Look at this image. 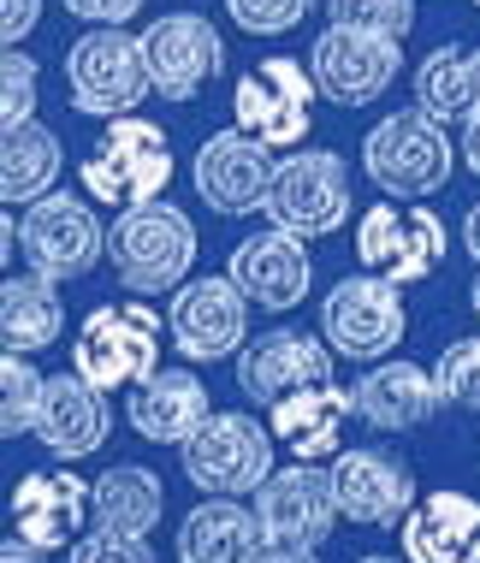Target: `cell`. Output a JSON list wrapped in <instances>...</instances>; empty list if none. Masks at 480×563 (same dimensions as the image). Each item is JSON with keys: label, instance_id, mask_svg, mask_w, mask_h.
<instances>
[{"label": "cell", "instance_id": "6da1fadb", "mask_svg": "<svg viewBox=\"0 0 480 563\" xmlns=\"http://www.w3.org/2000/svg\"><path fill=\"white\" fill-rule=\"evenodd\" d=\"M108 262L131 297L178 291L190 279V262H197V225L178 202H160V196L119 208V220L108 225Z\"/></svg>", "mask_w": 480, "mask_h": 563}, {"label": "cell", "instance_id": "7a4b0ae2", "mask_svg": "<svg viewBox=\"0 0 480 563\" xmlns=\"http://www.w3.org/2000/svg\"><path fill=\"white\" fill-rule=\"evenodd\" d=\"M362 173L398 202H427L457 173V148L445 136V119H433L427 108H403L380 119L362 136Z\"/></svg>", "mask_w": 480, "mask_h": 563}, {"label": "cell", "instance_id": "3957f363", "mask_svg": "<svg viewBox=\"0 0 480 563\" xmlns=\"http://www.w3.org/2000/svg\"><path fill=\"white\" fill-rule=\"evenodd\" d=\"M83 190L108 208H137L155 202L160 190L172 185V136L155 125V119H131L119 113L108 119V131L96 136L89 161L78 166Z\"/></svg>", "mask_w": 480, "mask_h": 563}, {"label": "cell", "instance_id": "277c9868", "mask_svg": "<svg viewBox=\"0 0 480 563\" xmlns=\"http://www.w3.org/2000/svg\"><path fill=\"white\" fill-rule=\"evenodd\" d=\"M66 89H71V108L89 119L137 113L143 96L155 89L143 36H131L125 24H96L66 48Z\"/></svg>", "mask_w": 480, "mask_h": 563}, {"label": "cell", "instance_id": "5b68a950", "mask_svg": "<svg viewBox=\"0 0 480 563\" xmlns=\"http://www.w3.org/2000/svg\"><path fill=\"white\" fill-rule=\"evenodd\" d=\"M160 314L148 302H101L71 339V368L101 391H131L160 368Z\"/></svg>", "mask_w": 480, "mask_h": 563}, {"label": "cell", "instance_id": "8992f818", "mask_svg": "<svg viewBox=\"0 0 480 563\" xmlns=\"http://www.w3.org/2000/svg\"><path fill=\"white\" fill-rule=\"evenodd\" d=\"M274 428H261L244 409H214L197 433L178 445L185 475L197 493H220V498H255V486L274 475Z\"/></svg>", "mask_w": 480, "mask_h": 563}, {"label": "cell", "instance_id": "52a82bcc", "mask_svg": "<svg viewBox=\"0 0 480 563\" xmlns=\"http://www.w3.org/2000/svg\"><path fill=\"white\" fill-rule=\"evenodd\" d=\"M403 285H392L386 273H350L338 279L321 302V339L350 362H380L392 356L410 332V314H403Z\"/></svg>", "mask_w": 480, "mask_h": 563}, {"label": "cell", "instance_id": "ba28073f", "mask_svg": "<svg viewBox=\"0 0 480 563\" xmlns=\"http://www.w3.org/2000/svg\"><path fill=\"white\" fill-rule=\"evenodd\" d=\"M19 250H24V262L36 273H48L54 285H71L108 255V225H101V214L83 202V196L48 190V196H36V202L24 208Z\"/></svg>", "mask_w": 480, "mask_h": 563}, {"label": "cell", "instance_id": "9c48e42d", "mask_svg": "<svg viewBox=\"0 0 480 563\" xmlns=\"http://www.w3.org/2000/svg\"><path fill=\"white\" fill-rule=\"evenodd\" d=\"M261 214L297 238H333L350 220V173L333 148H297L274 166Z\"/></svg>", "mask_w": 480, "mask_h": 563}, {"label": "cell", "instance_id": "30bf717a", "mask_svg": "<svg viewBox=\"0 0 480 563\" xmlns=\"http://www.w3.org/2000/svg\"><path fill=\"white\" fill-rule=\"evenodd\" d=\"M309 71L321 84L326 101L338 108H368L380 101L392 78L403 71V36H380V30H356V24H326L309 48Z\"/></svg>", "mask_w": 480, "mask_h": 563}, {"label": "cell", "instance_id": "8fae6325", "mask_svg": "<svg viewBox=\"0 0 480 563\" xmlns=\"http://www.w3.org/2000/svg\"><path fill=\"white\" fill-rule=\"evenodd\" d=\"M314 96H321L314 71L274 54V59H261V66H249L244 78H237L232 119L249 136H261L267 148H297L314 125Z\"/></svg>", "mask_w": 480, "mask_h": 563}, {"label": "cell", "instance_id": "7c38bea8", "mask_svg": "<svg viewBox=\"0 0 480 563\" xmlns=\"http://www.w3.org/2000/svg\"><path fill=\"white\" fill-rule=\"evenodd\" d=\"M356 262L368 273H386L392 285H422L445 262V220L433 208H392L386 196L356 220Z\"/></svg>", "mask_w": 480, "mask_h": 563}, {"label": "cell", "instance_id": "4fadbf2b", "mask_svg": "<svg viewBox=\"0 0 480 563\" xmlns=\"http://www.w3.org/2000/svg\"><path fill=\"white\" fill-rule=\"evenodd\" d=\"M167 332L185 362H226L249 344V297L237 291V279H185L172 291Z\"/></svg>", "mask_w": 480, "mask_h": 563}, {"label": "cell", "instance_id": "5bb4252c", "mask_svg": "<svg viewBox=\"0 0 480 563\" xmlns=\"http://www.w3.org/2000/svg\"><path fill=\"white\" fill-rule=\"evenodd\" d=\"M255 522H261V540L326 545V534H333V522H338L333 468H321V463L274 468V475L255 486Z\"/></svg>", "mask_w": 480, "mask_h": 563}, {"label": "cell", "instance_id": "9a60e30c", "mask_svg": "<svg viewBox=\"0 0 480 563\" xmlns=\"http://www.w3.org/2000/svg\"><path fill=\"white\" fill-rule=\"evenodd\" d=\"M274 148L261 143V136H249L244 125L232 131H214L208 143L197 148V166H190V185L214 214H255V208L267 202V190H274Z\"/></svg>", "mask_w": 480, "mask_h": 563}, {"label": "cell", "instance_id": "2e32d148", "mask_svg": "<svg viewBox=\"0 0 480 563\" xmlns=\"http://www.w3.org/2000/svg\"><path fill=\"white\" fill-rule=\"evenodd\" d=\"M333 493H338V516L356 528H398L415 493V468L398 451L380 445H350L333 456Z\"/></svg>", "mask_w": 480, "mask_h": 563}, {"label": "cell", "instance_id": "e0dca14e", "mask_svg": "<svg viewBox=\"0 0 480 563\" xmlns=\"http://www.w3.org/2000/svg\"><path fill=\"white\" fill-rule=\"evenodd\" d=\"M148 71H155V96L160 101H197L208 84L226 71V42L202 12H167L143 30Z\"/></svg>", "mask_w": 480, "mask_h": 563}, {"label": "cell", "instance_id": "ac0fdd59", "mask_svg": "<svg viewBox=\"0 0 480 563\" xmlns=\"http://www.w3.org/2000/svg\"><path fill=\"white\" fill-rule=\"evenodd\" d=\"M333 356L338 350L326 339H314L303 327H274L261 339H249L237 350V391L249 404H279L303 386H321L333 379Z\"/></svg>", "mask_w": 480, "mask_h": 563}, {"label": "cell", "instance_id": "d6986e66", "mask_svg": "<svg viewBox=\"0 0 480 563\" xmlns=\"http://www.w3.org/2000/svg\"><path fill=\"white\" fill-rule=\"evenodd\" d=\"M226 273L237 279V291H244L255 309L284 314V309H297V302L309 297V285H314L309 238L284 232V225H267V232H255V238L237 243Z\"/></svg>", "mask_w": 480, "mask_h": 563}, {"label": "cell", "instance_id": "ffe728a7", "mask_svg": "<svg viewBox=\"0 0 480 563\" xmlns=\"http://www.w3.org/2000/svg\"><path fill=\"white\" fill-rule=\"evenodd\" d=\"M89 498H96V481H78L71 468H30L12 486V534L30 540L36 552L78 545V528L89 522Z\"/></svg>", "mask_w": 480, "mask_h": 563}, {"label": "cell", "instance_id": "44dd1931", "mask_svg": "<svg viewBox=\"0 0 480 563\" xmlns=\"http://www.w3.org/2000/svg\"><path fill=\"white\" fill-rule=\"evenodd\" d=\"M356 398V421H368L373 433H415L433 421L439 409V379H433L422 362H398V356H380L368 362L362 379L350 386Z\"/></svg>", "mask_w": 480, "mask_h": 563}, {"label": "cell", "instance_id": "7402d4cb", "mask_svg": "<svg viewBox=\"0 0 480 563\" xmlns=\"http://www.w3.org/2000/svg\"><path fill=\"white\" fill-rule=\"evenodd\" d=\"M398 545L410 563H480V498L457 486L415 498L398 522Z\"/></svg>", "mask_w": 480, "mask_h": 563}, {"label": "cell", "instance_id": "603a6c76", "mask_svg": "<svg viewBox=\"0 0 480 563\" xmlns=\"http://www.w3.org/2000/svg\"><path fill=\"white\" fill-rule=\"evenodd\" d=\"M108 433H113L108 391L89 386L78 368H71V374H54V379H48V398H42V416H36L42 451L59 456V463H78V456L108 445Z\"/></svg>", "mask_w": 480, "mask_h": 563}, {"label": "cell", "instance_id": "cb8c5ba5", "mask_svg": "<svg viewBox=\"0 0 480 563\" xmlns=\"http://www.w3.org/2000/svg\"><path fill=\"white\" fill-rule=\"evenodd\" d=\"M350 416H356V398L344 386H333V379L267 404V428H274V439L297 456V463H321V456H333L344 445V421Z\"/></svg>", "mask_w": 480, "mask_h": 563}, {"label": "cell", "instance_id": "d4e9b609", "mask_svg": "<svg viewBox=\"0 0 480 563\" xmlns=\"http://www.w3.org/2000/svg\"><path fill=\"white\" fill-rule=\"evenodd\" d=\"M131 428L155 445H185L190 433L214 416V398L197 379V368H155L143 386H131V404H125Z\"/></svg>", "mask_w": 480, "mask_h": 563}, {"label": "cell", "instance_id": "484cf974", "mask_svg": "<svg viewBox=\"0 0 480 563\" xmlns=\"http://www.w3.org/2000/svg\"><path fill=\"white\" fill-rule=\"evenodd\" d=\"M255 545H261L255 505H237L220 493H208L178 528V563H249Z\"/></svg>", "mask_w": 480, "mask_h": 563}, {"label": "cell", "instance_id": "4316f807", "mask_svg": "<svg viewBox=\"0 0 480 563\" xmlns=\"http://www.w3.org/2000/svg\"><path fill=\"white\" fill-rule=\"evenodd\" d=\"M160 505H167V486H160L155 468H143V463H113L108 475L96 481L89 522L108 528V534L148 540V534H155V522H160Z\"/></svg>", "mask_w": 480, "mask_h": 563}, {"label": "cell", "instance_id": "83f0119b", "mask_svg": "<svg viewBox=\"0 0 480 563\" xmlns=\"http://www.w3.org/2000/svg\"><path fill=\"white\" fill-rule=\"evenodd\" d=\"M0 332H7V350H19V356H36L66 332V302H59V285L48 273L30 267L0 285Z\"/></svg>", "mask_w": 480, "mask_h": 563}, {"label": "cell", "instance_id": "f1b7e54d", "mask_svg": "<svg viewBox=\"0 0 480 563\" xmlns=\"http://www.w3.org/2000/svg\"><path fill=\"white\" fill-rule=\"evenodd\" d=\"M59 166H66V148L59 136L42 125V119H24V125H7V143H0V196L12 202H36L59 185Z\"/></svg>", "mask_w": 480, "mask_h": 563}, {"label": "cell", "instance_id": "f546056e", "mask_svg": "<svg viewBox=\"0 0 480 563\" xmlns=\"http://www.w3.org/2000/svg\"><path fill=\"white\" fill-rule=\"evenodd\" d=\"M415 108H427L433 119H469L480 108V54L462 48V42H445L433 48L422 66H415Z\"/></svg>", "mask_w": 480, "mask_h": 563}, {"label": "cell", "instance_id": "4dcf8cb0", "mask_svg": "<svg viewBox=\"0 0 480 563\" xmlns=\"http://www.w3.org/2000/svg\"><path fill=\"white\" fill-rule=\"evenodd\" d=\"M42 398H48V379L36 374V362L19 356V350H7V362H0V433L7 439L36 433Z\"/></svg>", "mask_w": 480, "mask_h": 563}, {"label": "cell", "instance_id": "1f68e13d", "mask_svg": "<svg viewBox=\"0 0 480 563\" xmlns=\"http://www.w3.org/2000/svg\"><path fill=\"white\" fill-rule=\"evenodd\" d=\"M433 379H439V398L451 409L480 416V339H451V344H445Z\"/></svg>", "mask_w": 480, "mask_h": 563}, {"label": "cell", "instance_id": "d6a6232c", "mask_svg": "<svg viewBox=\"0 0 480 563\" xmlns=\"http://www.w3.org/2000/svg\"><path fill=\"white\" fill-rule=\"evenodd\" d=\"M333 24L380 30V36H410L415 30V0H326Z\"/></svg>", "mask_w": 480, "mask_h": 563}, {"label": "cell", "instance_id": "836d02e7", "mask_svg": "<svg viewBox=\"0 0 480 563\" xmlns=\"http://www.w3.org/2000/svg\"><path fill=\"white\" fill-rule=\"evenodd\" d=\"M226 12L244 36H284L314 12V0H226Z\"/></svg>", "mask_w": 480, "mask_h": 563}, {"label": "cell", "instance_id": "e575fe53", "mask_svg": "<svg viewBox=\"0 0 480 563\" xmlns=\"http://www.w3.org/2000/svg\"><path fill=\"white\" fill-rule=\"evenodd\" d=\"M36 119V59L24 48H7L0 59V125H24Z\"/></svg>", "mask_w": 480, "mask_h": 563}, {"label": "cell", "instance_id": "d590c367", "mask_svg": "<svg viewBox=\"0 0 480 563\" xmlns=\"http://www.w3.org/2000/svg\"><path fill=\"white\" fill-rule=\"evenodd\" d=\"M66 563H155V552H148L143 540H131V534H108V528H96V534H83L78 545H71Z\"/></svg>", "mask_w": 480, "mask_h": 563}, {"label": "cell", "instance_id": "8d00e7d4", "mask_svg": "<svg viewBox=\"0 0 480 563\" xmlns=\"http://www.w3.org/2000/svg\"><path fill=\"white\" fill-rule=\"evenodd\" d=\"M59 7L83 24H131L143 12V0H59Z\"/></svg>", "mask_w": 480, "mask_h": 563}, {"label": "cell", "instance_id": "74e56055", "mask_svg": "<svg viewBox=\"0 0 480 563\" xmlns=\"http://www.w3.org/2000/svg\"><path fill=\"white\" fill-rule=\"evenodd\" d=\"M36 19H42V0H0V42L19 48L30 30H36Z\"/></svg>", "mask_w": 480, "mask_h": 563}, {"label": "cell", "instance_id": "f35d334b", "mask_svg": "<svg viewBox=\"0 0 480 563\" xmlns=\"http://www.w3.org/2000/svg\"><path fill=\"white\" fill-rule=\"evenodd\" d=\"M249 563H321L314 558V545H279V540H261L249 552Z\"/></svg>", "mask_w": 480, "mask_h": 563}, {"label": "cell", "instance_id": "ab89813d", "mask_svg": "<svg viewBox=\"0 0 480 563\" xmlns=\"http://www.w3.org/2000/svg\"><path fill=\"white\" fill-rule=\"evenodd\" d=\"M462 161H469V173L480 178V108L462 119Z\"/></svg>", "mask_w": 480, "mask_h": 563}, {"label": "cell", "instance_id": "60d3db41", "mask_svg": "<svg viewBox=\"0 0 480 563\" xmlns=\"http://www.w3.org/2000/svg\"><path fill=\"white\" fill-rule=\"evenodd\" d=\"M0 563H42V552L30 540H19V534H7V545H0Z\"/></svg>", "mask_w": 480, "mask_h": 563}, {"label": "cell", "instance_id": "b9f144b4", "mask_svg": "<svg viewBox=\"0 0 480 563\" xmlns=\"http://www.w3.org/2000/svg\"><path fill=\"white\" fill-rule=\"evenodd\" d=\"M462 250H469V262L480 267V202L462 214Z\"/></svg>", "mask_w": 480, "mask_h": 563}, {"label": "cell", "instance_id": "7bdbcfd3", "mask_svg": "<svg viewBox=\"0 0 480 563\" xmlns=\"http://www.w3.org/2000/svg\"><path fill=\"white\" fill-rule=\"evenodd\" d=\"M469 309L480 314V273H475V285H469Z\"/></svg>", "mask_w": 480, "mask_h": 563}, {"label": "cell", "instance_id": "ee69618b", "mask_svg": "<svg viewBox=\"0 0 480 563\" xmlns=\"http://www.w3.org/2000/svg\"><path fill=\"white\" fill-rule=\"evenodd\" d=\"M356 563H410V558H356Z\"/></svg>", "mask_w": 480, "mask_h": 563}, {"label": "cell", "instance_id": "f6af8a7d", "mask_svg": "<svg viewBox=\"0 0 480 563\" xmlns=\"http://www.w3.org/2000/svg\"><path fill=\"white\" fill-rule=\"evenodd\" d=\"M475 12H480V0H475Z\"/></svg>", "mask_w": 480, "mask_h": 563}]
</instances>
